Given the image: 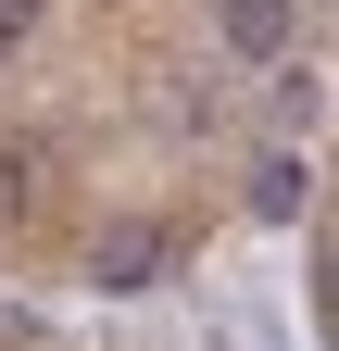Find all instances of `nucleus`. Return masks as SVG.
<instances>
[{
    "label": "nucleus",
    "instance_id": "0eeeda50",
    "mask_svg": "<svg viewBox=\"0 0 339 351\" xmlns=\"http://www.w3.org/2000/svg\"><path fill=\"white\" fill-rule=\"evenodd\" d=\"M0 201H13V163H0Z\"/></svg>",
    "mask_w": 339,
    "mask_h": 351
},
{
    "label": "nucleus",
    "instance_id": "20e7f679",
    "mask_svg": "<svg viewBox=\"0 0 339 351\" xmlns=\"http://www.w3.org/2000/svg\"><path fill=\"white\" fill-rule=\"evenodd\" d=\"M314 113H327V88H314L302 63H277V125H314Z\"/></svg>",
    "mask_w": 339,
    "mask_h": 351
},
{
    "label": "nucleus",
    "instance_id": "39448f33",
    "mask_svg": "<svg viewBox=\"0 0 339 351\" xmlns=\"http://www.w3.org/2000/svg\"><path fill=\"white\" fill-rule=\"evenodd\" d=\"M314 314H327V339H339V251H327V276H314Z\"/></svg>",
    "mask_w": 339,
    "mask_h": 351
},
{
    "label": "nucleus",
    "instance_id": "f257e3e1",
    "mask_svg": "<svg viewBox=\"0 0 339 351\" xmlns=\"http://www.w3.org/2000/svg\"><path fill=\"white\" fill-rule=\"evenodd\" d=\"M214 38H226V63L277 75L289 51H302V0H214Z\"/></svg>",
    "mask_w": 339,
    "mask_h": 351
},
{
    "label": "nucleus",
    "instance_id": "f03ea898",
    "mask_svg": "<svg viewBox=\"0 0 339 351\" xmlns=\"http://www.w3.org/2000/svg\"><path fill=\"white\" fill-rule=\"evenodd\" d=\"M163 251H176V239H163L151 213H113V226L89 239V276H101V289H151V276H163Z\"/></svg>",
    "mask_w": 339,
    "mask_h": 351
},
{
    "label": "nucleus",
    "instance_id": "7ed1b4c3",
    "mask_svg": "<svg viewBox=\"0 0 339 351\" xmlns=\"http://www.w3.org/2000/svg\"><path fill=\"white\" fill-rule=\"evenodd\" d=\"M239 201H251V226H289V213L314 201V163H302V151H264V163H251V189H239Z\"/></svg>",
    "mask_w": 339,
    "mask_h": 351
},
{
    "label": "nucleus",
    "instance_id": "423d86ee",
    "mask_svg": "<svg viewBox=\"0 0 339 351\" xmlns=\"http://www.w3.org/2000/svg\"><path fill=\"white\" fill-rule=\"evenodd\" d=\"M13 38H25V0H0V51H13Z\"/></svg>",
    "mask_w": 339,
    "mask_h": 351
}]
</instances>
